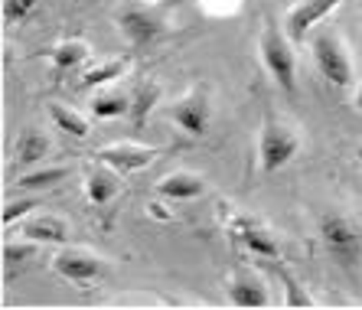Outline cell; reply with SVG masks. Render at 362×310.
Instances as JSON below:
<instances>
[{"mask_svg":"<svg viewBox=\"0 0 362 310\" xmlns=\"http://www.w3.org/2000/svg\"><path fill=\"white\" fill-rule=\"evenodd\" d=\"M320 239L327 245V252L339 261V265H356L362 258V232L353 219H346L343 212H323L320 216Z\"/></svg>","mask_w":362,"mask_h":310,"instance_id":"cell-1","label":"cell"},{"mask_svg":"<svg viewBox=\"0 0 362 310\" xmlns=\"http://www.w3.org/2000/svg\"><path fill=\"white\" fill-rule=\"evenodd\" d=\"M262 59H264V69L271 72V79L284 92H294V52H291L287 40L281 36V30L274 23L264 26L262 33Z\"/></svg>","mask_w":362,"mask_h":310,"instance_id":"cell-2","label":"cell"},{"mask_svg":"<svg viewBox=\"0 0 362 310\" xmlns=\"http://www.w3.org/2000/svg\"><path fill=\"white\" fill-rule=\"evenodd\" d=\"M300 141L291 127L278 125V121H268L262 127V141H258V157H262V170L264 173H278L287 160L297 154Z\"/></svg>","mask_w":362,"mask_h":310,"instance_id":"cell-3","label":"cell"},{"mask_svg":"<svg viewBox=\"0 0 362 310\" xmlns=\"http://www.w3.org/2000/svg\"><path fill=\"white\" fill-rule=\"evenodd\" d=\"M313 59H317V69L323 72V79H329L333 85L346 88V85L353 82V62L346 56L343 42L333 33H320L313 40Z\"/></svg>","mask_w":362,"mask_h":310,"instance_id":"cell-4","label":"cell"},{"mask_svg":"<svg viewBox=\"0 0 362 310\" xmlns=\"http://www.w3.org/2000/svg\"><path fill=\"white\" fill-rule=\"evenodd\" d=\"M170 115H173V121H177L183 131H189V134H206V131H209V121H212L209 95L202 92V88H196V92H189L186 98H180Z\"/></svg>","mask_w":362,"mask_h":310,"instance_id":"cell-5","label":"cell"},{"mask_svg":"<svg viewBox=\"0 0 362 310\" xmlns=\"http://www.w3.org/2000/svg\"><path fill=\"white\" fill-rule=\"evenodd\" d=\"M118 23H121L124 36L134 42V46H144V42L157 40L160 30H163V20L157 17L153 10H147V7H127L124 13L118 17Z\"/></svg>","mask_w":362,"mask_h":310,"instance_id":"cell-6","label":"cell"},{"mask_svg":"<svg viewBox=\"0 0 362 310\" xmlns=\"http://www.w3.org/2000/svg\"><path fill=\"white\" fill-rule=\"evenodd\" d=\"M157 157L153 147H134V144H115V147H105L98 151V160L105 167H111L115 173H131V170L147 167L151 160Z\"/></svg>","mask_w":362,"mask_h":310,"instance_id":"cell-7","label":"cell"},{"mask_svg":"<svg viewBox=\"0 0 362 310\" xmlns=\"http://www.w3.org/2000/svg\"><path fill=\"white\" fill-rule=\"evenodd\" d=\"M228 301H232V307L242 310L268 307V287L262 285V277L248 275V271H235L228 281Z\"/></svg>","mask_w":362,"mask_h":310,"instance_id":"cell-8","label":"cell"},{"mask_svg":"<svg viewBox=\"0 0 362 310\" xmlns=\"http://www.w3.org/2000/svg\"><path fill=\"white\" fill-rule=\"evenodd\" d=\"M343 0H300L291 13H287V36L291 40H303L317 20H323L333 7H339Z\"/></svg>","mask_w":362,"mask_h":310,"instance_id":"cell-9","label":"cell"},{"mask_svg":"<svg viewBox=\"0 0 362 310\" xmlns=\"http://www.w3.org/2000/svg\"><path fill=\"white\" fill-rule=\"evenodd\" d=\"M52 268H56V275L66 277V281L88 285L92 277H98L101 261L95 258V255H85V252H62L52 258Z\"/></svg>","mask_w":362,"mask_h":310,"instance_id":"cell-10","label":"cell"},{"mask_svg":"<svg viewBox=\"0 0 362 310\" xmlns=\"http://www.w3.org/2000/svg\"><path fill=\"white\" fill-rule=\"evenodd\" d=\"M232 235H235L248 252L258 255V258H278V255H281L278 252V242H274V239H271V235L264 232L258 222H252V219H245V216L235 219V222H232Z\"/></svg>","mask_w":362,"mask_h":310,"instance_id":"cell-11","label":"cell"},{"mask_svg":"<svg viewBox=\"0 0 362 310\" xmlns=\"http://www.w3.org/2000/svg\"><path fill=\"white\" fill-rule=\"evenodd\" d=\"M202 186L206 183L196 173H170L157 183V190H160V196H170V200H196L202 193Z\"/></svg>","mask_w":362,"mask_h":310,"instance_id":"cell-12","label":"cell"},{"mask_svg":"<svg viewBox=\"0 0 362 310\" xmlns=\"http://www.w3.org/2000/svg\"><path fill=\"white\" fill-rule=\"evenodd\" d=\"M23 235L30 242H69V226L56 216H40L26 222Z\"/></svg>","mask_w":362,"mask_h":310,"instance_id":"cell-13","label":"cell"},{"mask_svg":"<svg viewBox=\"0 0 362 310\" xmlns=\"http://www.w3.org/2000/svg\"><path fill=\"white\" fill-rule=\"evenodd\" d=\"M49 154V141L40 134V131H23L17 141V160H20V167H30V163H36V160H42Z\"/></svg>","mask_w":362,"mask_h":310,"instance_id":"cell-14","label":"cell"},{"mask_svg":"<svg viewBox=\"0 0 362 310\" xmlns=\"http://www.w3.org/2000/svg\"><path fill=\"white\" fill-rule=\"evenodd\" d=\"M85 193H88V200L95 206H105V202H111L115 193H118V176L108 173V170H95L88 176V183H85Z\"/></svg>","mask_w":362,"mask_h":310,"instance_id":"cell-15","label":"cell"},{"mask_svg":"<svg viewBox=\"0 0 362 310\" xmlns=\"http://www.w3.org/2000/svg\"><path fill=\"white\" fill-rule=\"evenodd\" d=\"M160 101V85L153 82H144L134 88V95H131V117H134V125L141 127L144 121H147V115L153 111V105Z\"/></svg>","mask_w":362,"mask_h":310,"instance_id":"cell-16","label":"cell"},{"mask_svg":"<svg viewBox=\"0 0 362 310\" xmlns=\"http://www.w3.org/2000/svg\"><path fill=\"white\" fill-rule=\"evenodd\" d=\"M127 111H131V95H124V92H101L92 101L95 117H121Z\"/></svg>","mask_w":362,"mask_h":310,"instance_id":"cell-17","label":"cell"},{"mask_svg":"<svg viewBox=\"0 0 362 310\" xmlns=\"http://www.w3.org/2000/svg\"><path fill=\"white\" fill-rule=\"evenodd\" d=\"M49 117H52V125L59 127V131H66V134H72V137L88 134V121H85L78 111L66 108V105H49Z\"/></svg>","mask_w":362,"mask_h":310,"instance_id":"cell-18","label":"cell"},{"mask_svg":"<svg viewBox=\"0 0 362 310\" xmlns=\"http://www.w3.org/2000/svg\"><path fill=\"white\" fill-rule=\"evenodd\" d=\"M85 52H88V46H85L82 40L59 42V46L52 50V66L59 69V72H66V69H72V66H78V62H82Z\"/></svg>","mask_w":362,"mask_h":310,"instance_id":"cell-19","label":"cell"},{"mask_svg":"<svg viewBox=\"0 0 362 310\" xmlns=\"http://www.w3.org/2000/svg\"><path fill=\"white\" fill-rule=\"evenodd\" d=\"M69 176L66 167H46V170H36V173H26L20 176V190H46L52 183H62Z\"/></svg>","mask_w":362,"mask_h":310,"instance_id":"cell-20","label":"cell"},{"mask_svg":"<svg viewBox=\"0 0 362 310\" xmlns=\"http://www.w3.org/2000/svg\"><path fill=\"white\" fill-rule=\"evenodd\" d=\"M281 281H284V291H287V297H284V304L287 307H313V301H310V294L300 287V281H297L294 275L287 268H281Z\"/></svg>","mask_w":362,"mask_h":310,"instance_id":"cell-21","label":"cell"},{"mask_svg":"<svg viewBox=\"0 0 362 310\" xmlns=\"http://www.w3.org/2000/svg\"><path fill=\"white\" fill-rule=\"evenodd\" d=\"M121 72H124V62L115 59V62H105V66H98V69H88L82 85L85 88H95V85H105V82H111V79H118Z\"/></svg>","mask_w":362,"mask_h":310,"instance_id":"cell-22","label":"cell"},{"mask_svg":"<svg viewBox=\"0 0 362 310\" xmlns=\"http://www.w3.org/2000/svg\"><path fill=\"white\" fill-rule=\"evenodd\" d=\"M40 0H4V23H20L36 10Z\"/></svg>","mask_w":362,"mask_h":310,"instance_id":"cell-23","label":"cell"},{"mask_svg":"<svg viewBox=\"0 0 362 310\" xmlns=\"http://www.w3.org/2000/svg\"><path fill=\"white\" fill-rule=\"evenodd\" d=\"M30 255H33V245H17V242H7V245H4V261H7V265L26 261Z\"/></svg>","mask_w":362,"mask_h":310,"instance_id":"cell-24","label":"cell"},{"mask_svg":"<svg viewBox=\"0 0 362 310\" xmlns=\"http://www.w3.org/2000/svg\"><path fill=\"white\" fill-rule=\"evenodd\" d=\"M30 209H36V202L33 200H20V202H7V206H4V222H13V219H20L23 216V212H30Z\"/></svg>","mask_w":362,"mask_h":310,"instance_id":"cell-25","label":"cell"},{"mask_svg":"<svg viewBox=\"0 0 362 310\" xmlns=\"http://www.w3.org/2000/svg\"><path fill=\"white\" fill-rule=\"evenodd\" d=\"M356 108L362 111V88H359V95H356Z\"/></svg>","mask_w":362,"mask_h":310,"instance_id":"cell-26","label":"cell"},{"mask_svg":"<svg viewBox=\"0 0 362 310\" xmlns=\"http://www.w3.org/2000/svg\"><path fill=\"white\" fill-rule=\"evenodd\" d=\"M359 160H362V147H359Z\"/></svg>","mask_w":362,"mask_h":310,"instance_id":"cell-27","label":"cell"}]
</instances>
